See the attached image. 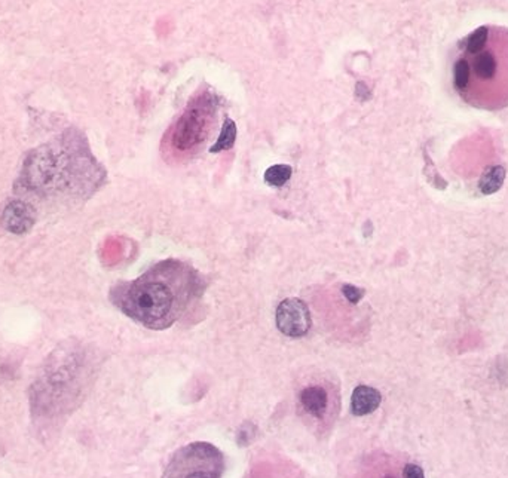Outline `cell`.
Wrapping results in <instances>:
<instances>
[{
    "mask_svg": "<svg viewBox=\"0 0 508 478\" xmlns=\"http://www.w3.org/2000/svg\"><path fill=\"white\" fill-rule=\"evenodd\" d=\"M201 291V281L190 266L176 260L155 264L137 280L122 284L113 302L131 320L152 330L171 327Z\"/></svg>",
    "mask_w": 508,
    "mask_h": 478,
    "instance_id": "1",
    "label": "cell"
},
{
    "mask_svg": "<svg viewBox=\"0 0 508 478\" xmlns=\"http://www.w3.org/2000/svg\"><path fill=\"white\" fill-rule=\"evenodd\" d=\"M223 470L222 452L213 444L196 441L174 452L162 478H222Z\"/></svg>",
    "mask_w": 508,
    "mask_h": 478,
    "instance_id": "2",
    "label": "cell"
},
{
    "mask_svg": "<svg viewBox=\"0 0 508 478\" xmlns=\"http://www.w3.org/2000/svg\"><path fill=\"white\" fill-rule=\"evenodd\" d=\"M214 112V101L207 95L192 103L172 128V146L180 152H189L199 146L208 137Z\"/></svg>",
    "mask_w": 508,
    "mask_h": 478,
    "instance_id": "3",
    "label": "cell"
},
{
    "mask_svg": "<svg viewBox=\"0 0 508 478\" xmlns=\"http://www.w3.org/2000/svg\"><path fill=\"white\" fill-rule=\"evenodd\" d=\"M61 156L52 147L42 146L28 156L24 165V181L33 189L51 185L59 173Z\"/></svg>",
    "mask_w": 508,
    "mask_h": 478,
    "instance_id": "4",
    "label": "cell"
},
{
    "mask_svg": "<svg viewBox=\"0 0 508 478\" xmlns=\"http://www.w3.org/2000/svg\"><path fill=\"white\" fill-rule=\"evenodd\" d=\"M275 322L276 329L287 337H303L312 326L309 308L297 298L285 299L278 304Z\"/></svg>",
    "mask_w": 508,
    "mask_h": 478,
    "instance_id": "5",
    "label": "cell"
},
{
    "mask_svg": "<svg viewBox=\"0 0 508 478\" xmlns=\"http://www.w3.org/2000/svg\"><path fill=\"white\" fill-rule=\"evenodd\" d=\"M34 216V209L30 205L23 202V200H12V202H9L5 207L0 223H2L8 232L14 235H23L33 227L36 222Z\"/></svg>",
    "mask_w": 508,
    "mask_h": 478,
    "instance_id": "6",
    "label": "cell"
},
{
    "mask_svg": "<svg viewBox=\"0 0 508 478\" xmlns=\"http://www.w3.org/2000/svg\"><path fill=\"white\" fill-rule=\"evenodd\" d=\"M329 394L320 385H309L299 392V404L306 415L315 419H324L329 408Z\"/></svg>",
    "mask_w": 508,
    "mask_h": 478,
    "instance_id": "7",
    "label": "cell"
},
{
    "mask_svg": "<svg viewBox=\"0 0 508 478\" xmlns=\"http://www.w3.org/2000/svg\"><path fill=\"white\" fill-rule=\"evenodd\" d=\"M380 401L382 395L378 389L367 385H360L352 391L351 413L354 416H367L380 406Z\"/></svg>",
    "mask_w": 508,
    "mask_h": 478,
    "instance_id": "8",
    "label": "cell"
},
{
    "mask_svg": "<svg viewBox=\"0 0 508 478\" xmlns=\"http://www.w3.org/2000/svg\"><path fill=\"white\" fill-rule=\"evenodd\" d=\"M504 180H505V169L502 167L498 165L489 167L482 174L480 181H478V187H480L482 194L492 195L502 187Z\"/></svg>",
    "mask_w": 508,
    "mask_h": 478,
    "instance_id": "9",
    "label": "cell"
},
{
    "mask_svg": "<svg viewBox=\"0 0 508 478\" xmlns=\"http://www.w3.org/2000/svg\"><path fill=\"white\" fill-rule=\"evenodd\" d=\"M235 140H236V125L232 119L227 118L225 119L222 132H220L217 141L212 146V149H210V153H219L232 149V146L235 145Z\"/></svg>",
    "mask_w": 508,
    "mask_h": 478,
    "instance_id": "10",
    "label": "cell"
},
{
    "mask_svg": "<svg viewBox=\"0 0 508 478\" xmlns=\"http://www.w3.org/2000/svg\"><path fill=\"white\" fill-rule=\"evenodd\" d=\"M253 478H303L299 472L296 471V468L285 464V465H274V466H262L261 470H257Z\"/></svg>",
    "mask_w": 508,
    "mask_h": 478,
    "instance_id": "11",
    "label": "cell"
},
{
    "mask_svg": "<svg viewBox=\"0 0 508 478\" xmlns=\"http://www.w3.org/2000/svg\"><path fill=\"white\" fill-rule=\"evenodd\" d=\"M293 169L290 165L285 164H278V165H272L265 171V181L272 187H283L287 181L292 178Z\"/></svg>",
    "mask_w": 508,
    "mask_h": 478,
    "instance_id": "12",
    "label": "cell"
},
{
    "mask_svg": "<svg viewBox=\"0 0 508 478\" xmlns=\"http://www.w3.org/2000/svg\"><path fill=\"white\" fill-rule=\"evenodd\" d=\"M342 294L345 295V299H347L349 303L356 304V303H358L363 299L364 290L363 289H358V287H356V285L347 284V285L342 287Z\"/></svg>",
    "mask_w": 508,
    "mask_h": 478,
    "instance_id": "13",
    "label": "cell"
},
{
    "mask_svg": "<svg viewBox=\"0 0 508 478\" xmlns=\"http://www.w3.org/2000/svg\"><path fill=\"white\" fill-rule=\"evenodd\" d=\"M403 474H405V478H425L423 468L415 464H407L405 466V471H403Z\"/></svg>",
    "mask_w": 508,
    "mask_h": 478,
    "instance_id": "14",
    "label": "cell"
},
{
    "mask_svg": "<svg viewBox=\"0 0 508 478\" xmlns=\"http://www.w3.org/2000/svg\"><path fill=\"white\" fill-rule=\"evenodd\" d=\"M356 95L358 98L367 100L370 97V90L367 88V85L364 82H358L357 87H356Z\"/></svg>",
    "mask_w": 508,
    "mask_h": 478,
    "instance_id": "15",
    "label": "cell"
},
{
    "mask_svg": "<svg viewBox=\"0 0 508 478\" xmlns=\"http://www.w3.org/2000/svg\"><path fill=\"white\" fill-rule=\"evenodd\" d=\"M383 478H394V477H392V475H387V477H383Z\"/></svg>",
    "mask_w": 508,
    "mask_h": 478,
    "instance_id": "16",
    "label": "cell"
}]
</instances>
